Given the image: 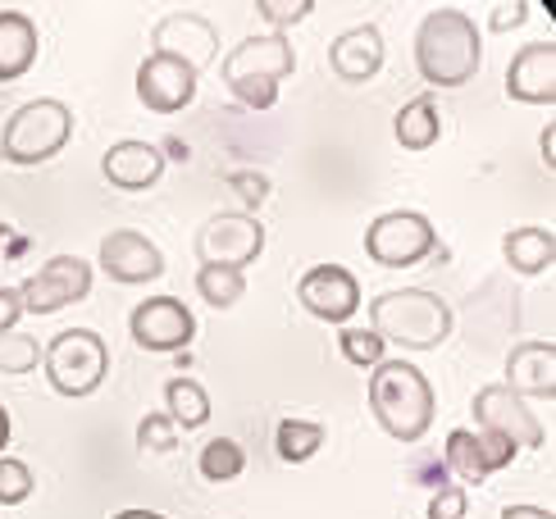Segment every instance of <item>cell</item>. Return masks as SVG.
<instances>
[{"instance_id": "34", "label": "cell", "mask_w": 556, "mask_h": 519, "mask_svg": "<svg viewBox=\"0 0 556 519\" xmlns=\"http://www.w3.org/2000/svg\"><path fill=\"white\" fill-rule=\"evenodd\" d=\"M470 510V497L460 488H438L429 497V519H460Z\"/></svg>"}, {"instance_id": "26", "label": "cell", "mask_w": 556, "mask_h": 519, "mask_svg": "<svg viewBox=\"0 0 556 519\" xmlns=\"http://www.w3.org/2000/svg\"><path fill=\"white\" fill-rule=\"evenodd\" d=\"M197 292H201V301L211 305V311H228V305L242 301L247 278L238 269H224V265H201L197 269Z\"/></svg>"}, {"instance_id": "4", "label": "cell", "mask_w": 556, "mask_h": 519, "mask_svg": "<svg viewBox=\"0 0 556 519\" xmlns=\"http://www.w3.org/2000/svg\"><path fill=\"white\" fill-rule=\"evenodd\" d=\"M292 68H296L292 41L278 37V33H265V37L238 41L233 51L224 55L219 78L247 110H269L278 101V83H283Z\"/></svg>"}, {"instance_id": "19", "label": "cell", "mask_w": 556, "mask_h": 519, "mask_svg": "<svg viewBox=\"0 0 556 519\" xmlns=\"http://www.w3.org/2000/svg\"><path fill=\"white\" fill-rule=\"evenodd\" d=\"M101 169L114 187H124V192H147V187L160 182L165 174V155H160L151 141H119V147H110Z\"/></svg>"}, {"instance_id": "41", "label": "cell", "mask_w": 556, "mask_h": 519, "mask_svg": "<svg viewBox=\"0 0 556 519\" xmlns=\"http://www.w3.org/2000/svg\"><path fill=\"white\" fill-rule=\"evenodd\" d=\"M5 442H10V415H5V406H0V452H5Z\"/></svg>"}, {"instance_id": "42", "label": "cell", "mask_w": 556, "mask_h": 519, "mask_svg": "<svg viewBox=\"0 0 556 519\" xmlns=\"http://www.w3.org/2000/svg\"><path fill=\"white\" fill-rule=\"evenodd\" d=\"M0 242H5V224H0Z\"/></svg>"}, {"instance_id": "18", "label": "cell", "mask_w": 556, "mask_h": 519, "mask_svg": "<svg viewBox=\"0 0 556 519\" xmlns=\"http://www.w3.org/2000/svg\"><path fill=\"white\" fill-rule=\"evenodd\" d=\"M329 64L342 83H369L383 68V33L375 23H356L333 37L329 46Z\"/></svg>"}, {"instance_id": "36", "label": "cell", "mask_w": 556, "mask_h": 519, "mask_svg": "<svg viewBox=\"0 0 556 519\" xmlns=\"http://www.w3.org/2000/svg\"><path fill=\"white\" fill-rule=\"evenodd\" d=\"M525 14H529L525 0H511V5H493L489 28H493V33H511V28H520V23H525Z\"/></svg>"}, {"instance_id": "13", "label": "cell", "mask_w": 556, "mask_h": 519, "mask_svg": "<svg viewBox=\"0 0 556 519\" xmlns=\"http://www.w3.org/2000/svg\"><path fill=\"white\" fill-rule=\"evenodd\" d=\"M151 46H155L151 55L188 64L192 74H201L205 64L219 60V33H215V23H205L201 14H169V18H160L155 33H151Z\"/></svg>"}, {"instance_id": "5", "label": "cell", "mask_w": 556, "mask_h": 519, "mask_svg": "<svg viewBox=\"0 0 556 519\" xmlns=\"http://www.w3.org/2000/svg\"><path fill=\"white\" fill-rule=\"evenodd\" d=\"M74 137V110L64 101H28L10 114L0 132V160L10 164H41L68 147Z\"/></svg>"}, {"instance_id": "11", "label": "cell", "mask_w": 556, "mask_h": 519, "mask_svg": "<svg viewBox=\"0 0 556 519\" xmlns=\"http://www.w3.org/2000/svg\"><path fill=\"white\" fill-rule=\"evenodd\" d=\"M296 301L306 305V315H315L324 324H346L361 311V282L342 265H315V269L301 274Z\"/></svg>"}, {"instance_id": "9", "label": "cell", "mask_w": 556, "mask_h": 519, "mask_svg": "<svg viewBox=\"0 0 556 519\" xmlns=\"http://www.w3.org/2000/svg\"><path fill=\"white\" fill-rule=\"evenodd\" d=\"M87 292H91V265L87 260L55 255V260H46L33 278H23L18 305H23V315H55V311H64V305L83 301Z\"/></svg>"}, {"instance_id": "7", "label": "cell", "mask_w": 556, "mask_h": 519, "mask_svg": "<svg viewBox=\"0 0 556 519\" xmlns=\"http://www.w3.org/2000/svg\"><path fill=\"white\" fill-rule=\"evenodd\" d=\"M433 246H438L433 224L425 215H415V210H392V215H379L365 232V251L383 269L420 265V260H429Z\"/></svg>"}, {"instance_id": "20", "label": "cell", "mask_w": 556, "mask_h": 519, "mask_svg": "<svg viewBox=\"0 0 556 519\" xmlns=\"http://www.w3.org/2000/svg\"><path fill=\"white\" fill-rule=\"evenodd\" d=\"M37 60V23L18 10H0V83H14Z\"/></svg>"}, {"instance_id": "3", "label": "cell", "mask_w": 556, "mask_h": 519, "mask_svg": "<svg viewBox=\"0 0 556 519\" xmlns=\"http://www.w3.org/2000/svg\"><path fill=\"white\" fill-rule=\"evenodd\" d=\"M369 328L402 346V351H433L438 342H447L452 333V305L438 296V292H425V288H402V292H383L369 301Z\"/></svg>"}, {"instance_id": "39", "label": "cell", "mask_w": 556, "mask_h": 519, "mask_svg": "<svg viewBox=\"0 0 556 519\" xmlns=\"http://www.w3.org/2000/svg\"><path fill=\"white\" fill-rule=\"evenodd\" d=\"M543 160H547V169L556 164V124L543 128Z\"/></svg>"}, {"instance_id": "37", "label": "cell", "mask_w": 556, "mask_h": 519, "mask_svg": "<svg viewBox=\"0 0 556 519\" xmlns=\"http://www.w3.org/2000/svg\"><path fill=\"white\" fill-rule=\"evenodd\" d=\"M23 319L18 288H0V333H14V324Z\"/></svg>"}, {"instance_id": "28", "label": "cell", "mask_w": 556, "mask_h": 519, "mask_svg": "<svg viewBox=\"0 0 556 519\" xmlns=\"http://www.w3.org/2000/svg\"><path fill=\"white\" fill-rule=\"evenodd\" d=\"M338 351L346 360H352L356 369H375V365H383L388 356V342L375 333V328H342V338H338Z\"/></svg>"}, {"instance_id": "25", "label": "cell", "mask_w": 556, "mask_h": 519, "mask_svg": "<svg viewBox=\"0 0 556 519\" xmlns=\"http://www.w3.org/2000/svg\"><path fill=\"white\" fill-rule=\"evenodd\" d=\"M447 469L460 483H483L493 474V465H489V456H483V446H479V438L470 429H456L447 438Z\"/></svg>"}, {"instance_id": "17", "label": "cell", "mask_w": 556, "mask_h": 519, "mask_svg": "<svg viewBox=\"0 0 556 519\" xmlns=\"http://www.w3.org/2000/svg\"><path fill=\"white\" fill-rule=\"evenodd\" d=\"M502 388L516 392L520 401L539 396V401H547V406H552V396H556V346L552 342H520V346H511Z\"/></svg>"}, {"instance_id": "10", "label": "cell", "mask_w": 556, "mask_h": 519, "mask_svg": "<svg viewBox=\"0 0 556 519\" xmlns=\"http://www.w3.org/2000/svg\"><path fill=\"white\" fill-rule=\"evenodd\" d=\"M128 333H132V342L142 351L174 356V351H182L197 338V315L178 296H147L142 305H132Z\"/></svg>"}, {"instance_id": "29", "label": "cell", "mask_w": 556, "mask_h": 519, "mask_svg": "<svg viewBox=\"0 0 556 519\" xmlns=\"http://www.w3.org/2000/svg\"><path fill=\"white\" fill-rule=\"evenodd\" d=\"M41 365V342L28 333H0V374H28Z\"/></svg>"}, {"instance_id": "12", "label": "cell", "mask_w": 556, "mask_h": 519, "mask_svg": "<svg viewBox=\"0 0 556 519\" xmlns=\"http://www.w3.org/2000/svg\"><path fill=\"white\" fill-rule=\"evenodd\" d=\"M475 423L479 429H489V433H502L506 442L516 446H525V452H539L543 446V423L529 415V406L516 396V392H506L502 383H493V388H479L475 392Z\"/></svg>"}, {"instance_id": "16", "label": "cell", "mask_w": 556, "mask_h": 519, "mask_svg": "<svg viewBox=\"0 0 556 519\" xmlns=\"http://www.w3.org/2000/svg\"><path fill=\"white\" fill-rule=\"evenodd\" d=\"M506 97L525 105H556V46L534 41L516 51L511 68H506Z\"/></svg>"}, {"instance_id": "2", "label": "cell", "mask_w": 556, "mask_h": 519, "mask_svg": "<svg viewBox=\"0 0 556 519\" xmlns=\"http://www.w3.org/2000/svg\"><path fill=\"white\" fill-rule=\"evenodd\" d=\"M483 41L470 14L460 10H433L425 14L420 33H415V64L429 87H466L479 74Z\"/></svg>"}, {"instance_id": "24", "label": "cell", "mask_w": 556, "mask_h": 519, "mask_svg": "<svg viewBox=\"0 0 556 519\" xmlns=\"http://www.w3.org/2000/svg\"><path fill=\"white\" fill-rule=\"evenodd\" d=\"M319 446H324V423H315V419H283L274 433V452L288 465H306Z\"/></svg>"}, {"instance_id": "23", "label": "cell", "mask_w": 556, "mask_h": 519, "mask_svg": "<svg viewBox=\"0 0 556 519\" xmlns=\"http://www.w3.org/2000/svg\"><path fill=\"white\" fill-rule=\"evenodd\" d=\"M165 415L178 433L201 429V423L211 419V396H205V388L197 379H169L165 383Z\"/></svg>"}, {"instance_id": "33", "label": "cell", "mask_w": 556, "mask_h": 519, "mask_svg": "<svg viewBox=\"0 0 556 519\" xmlns=\"http://www.w3.org/2000/svg\"><path fill=\"white\" fill-rule=\"evenodd\" d=\"M228 187H233V192H238V205H247L242 215H256V205L269 197V178H265V174L233 169V174H228Z\"/></svg>"}, {"instance_id": "15", "label": "cell", "mask_w": 556, "mask_h": 519, "mask_svg": "<svg viewBox=\"0 0 556 519\" xmlns=\"http://www.w3.org/2000/svg\"><path fill=\"white\" fill-rule=\"evenodd\" d=\"M101 269L114 282L132 288V282H155L160 274H165V255H160V246L147 238V232L119 228L101 242Z\"/></svg>"}, {"instance_id": "31", "label": "cell", "mask_w": 556, "mask_h": 519, "mask_svg": "<svg viewBox=\"0 0 556 519\" xmlns=\"http://www.w3.org/2000/svg\"><path fill=\"white\" fill-rule=\"evenodd\" d=\"M33 497V469L23 460H0V506H18Z\"/></svg>"}, {"instance_id": "22", "label": "cell", "mask_w": 556, "mask_h": 519, "mask_svg": "<svg viewBox=\"0 0 556 519\" xmlns=\"http://www.w3.org/2000/svg\"><path fill=\"white\" fill-rule=\"evenodd\" d=\"M438 101L433 97H415L397 110V119H392V132H397V141L406 151H429L438 141Z\"/></svg>"}, {"instance_id": "30", "label": "cell", "mask_w": 556, "mask_h": 519, "mask_svg": "<svg viewBox=\"0 0 556 519\" xmlns=\"http://www.w3.org/2000/svg\"><path fill=\"white\" fill-rule=\"evenodd\" d=\"M137 446H142V456L174 452V446H178V429L169 423V415H147L142 423H137Z\"/></svg>"}, {"instance_id": "14", "label": "cell", "mask_w": 556, "mask_h": 519, "mask_svg": "<svg viewBox=\"0 0 556 519\" xmlns=\"http://www.w3.org/2000/svg\"><path fill=\"white\" fill-rule=\"evenodd\" d=\"M197 78L188 64L165 60V55H147L137 64V101L155 114H178L197 101Z\"/></svg>"}, {"instance_id": "27", "label": "cell", "mask_w": 556, "mask_h": 519, "mask_svg": "<svg viewBox=\"0 0 556 519\" xmlns=\"http://www.w3.org/2000/svg\"><path fill=\"white\" fill-rule=\"evenodd\" d=\"M242 469H247V452H242L233 438L205 442V452H201V474L211 479V483H233Z\"/></svg>"}, {"instance_id": "38", "label": "cell", "mask_w": 556, "mask_h": 519, "mask_svg": "<svg viewBox=\"0 0 556 519\" xmlns=\"http://www.w3.org/2000/svg\"><path fill=\"white\" fill-rule=\"evenodd\" d=\"M502 519H556V515L543 510V506H506Z\"/></svg>"}, {"instance_id": "21", "label": "cell", "mask_w": 556, "mask_h": 519, "mask_svg": "<svg viewBox=\"0 0 556 519\" xmlns=\"http://www.w3.org/2000/svg\"><path fill=\"white\" fill-rule=\"evenodd\" d=\"M502 255H506V265H511L516 274L534 278V274L552 269L556 238H552V228H511L502 238Z\"/></svg>"}, {"instance_id": "6", "label": "cell", "mask_w": 556, "mask_h": 519, "mask_svg": "<svg viewBox=\"0 0 556 519\" xmlns=\"http://www.w3.org/2000/svg\"><path fill=\"white\" fill-rule=\"evenodd\" d=\"M41 365L60 396H91L110 374V346L91 328H68L41 346Z\"/></svg>"}, {"instance_id": "1", "label": "cell", "mask_w": 556, "mask_h": 519, "mask_svg": "<svg viewBox=\"0 0 556 519\" xmlns=\"http://www.w3.org/2000/svg\"><path fill=\"white\" fill-rule=\"evenodd\" d=\"M369 410L392 442H420L433 429L438 396L410 360H383L369 374Z\"/></svg>"}, {"instance_id": "8", "label": "cell", "mask_w": 556, "mask_h": 519, "mask_svg": "<svg viewBox=\"0 0 556 519\" xmlns=\"http://www.w3.org/2000/svg\"><path fill=\"white\" fill-rule=\"evenodd\" d=\"M261 251H265V228L256 215H242V210H224V215L205 219V228L197 232L201 265H224L242 274L251 260H261Z\"/></svg>"}, {"instance_id": "40", "label": "cell", "mask_w": 556, "mask_h": 519, "mask_svg": "<svg viewBox=\"0 0 556 519\" xmlns=\"http://www.w3.org/2000/svg\"><path fill=\"white\" fill-rule=\"evenodd\" d=\"M114 519H165V515H155V510H119Z\"/></svg>"}, {"instance_id": "32", "label": "cell", "mask_w": 556, "mask_h": 519, "mask_svg": "<svg viewBox=\"0 0 556 519\" xmlns=\"http://www.w3.org/2000/svg\"><path fill=\"white\" fill-rule=\"evenodd\" d=\"M261 18L265 23H274V33L278 37H283L288 28H292V23H301V18H306L311 10H315V0H261Z\"/></svg>"}, {"instance_id": "35", "label": "cell", "mask_w": 556, "mask_h": 519, "mask_svg": "<svg viewBox=\"0 0 556 519\" xmlns=\"http://www.w3.org/2000/svg\"><path fill=\"white\" fill-rule=\"evenodd\" d=\"M475 438H479V446H483V456H489V465L493 469H506L516 460V446L506 442L502 433H489V429H475Z\"/></svg>"}]
</instances>
